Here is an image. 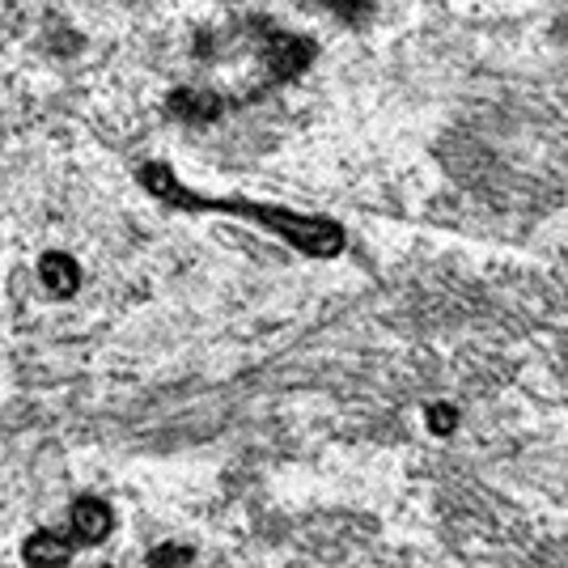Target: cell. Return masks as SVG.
<instances>
[{
	"label": "cell",
	"mask_w": 568,
	"mask_h": 568,
	"mask_svg": "<svg viewBox=\"0 0 568 568\" xmlns=\"http://www.w3.org/2000/svg\"><path fill=\"white\" fill-rule=\"evenodd\" d=\"M141 183L158 200H166L174 209H191V213H225V216H242L251 225H260L267 234L284 237L293 251H302L310 260H332L344 251V230L323 221V216H306V213H288V209H272V204H251V200H213V195H200V191H187L166 166H144Z\"/></svg>",
	"instance_id": "obj_1"
},
{
	"label": "cell",
	"mask_w": 568,
	"mask_h": 568,
	"mask_svg": "<svg viewBox=\"0 0 568 568\" xmlns=\"http://www.w3.org/2000/svg\"><path fill=\"white\" fill-rule=\"evenodd\" d=\"M111 530H115V514H111V505H106V500L81 497L77 505H72V514H69L72 544H102Z\"/></svg>",
	"instance_id": "obj_2"
},
{
	"label": "cell",
	"mask_w": 568,
	"mask_h": 568,
	"mask_svg": "<svg viewBox=\"0 0 568 568\" xmlns=\"http://www.w3.org/2000/svg\"><path fill=\"white\" fill-rule=\"evenodd\" d=\"M72 535L69 530H34L22 544V560L30 568H64L72 560Z\"/></svg>",
	"instance_id": "obj_3"
},
{
	"label": "cell",
	"mask_w": 568,
	"mask_h": 568,
	"mask_svg": "<svg viewBox=\"0 0 568 568\" xmlns=\"http://www.w3.org/2000/svg\"><path fill=\"white\" fill-rule=\"evenodd\" d=\"M39 281H43V288L55 293V297H69V293H77V284H81V267H77V260L64 255V251H48V255L39 260Z\"/></svg>",
	"instance_id": "obj_4"
},
{
	"label": "cell",
	"mask_w": 568,
	"mask_h": 568,
	"mask_svg": "<svg viewBox=\"0 0 568 568\" xmlns=\"http://www.w3.org/2000/svg\"><path fill=\"white\" fill-rule=\"evenodd\" d=\"M425 420H428L433 433H442V437H446V433H454V425H458V412H454L450 403H433V407L425 412Z\"/></svg>",
	"instance_id": "obj_5"
},
{
	"label": "cell",
	"mask_w": 568,
	"mask_h": 568,
	"mask_svg": "<svg viewBox=\"0 0 568 568\" xmlns=\"http://www.w3.org/2000/svg\"><path fill=\"white\" fill-rule=\"evenodd\" d=\"M183 560H191L187 547H158L153 551V568H179Z\"/></svg>",
	"instance_id": "obj_6"
}]
</instances>
